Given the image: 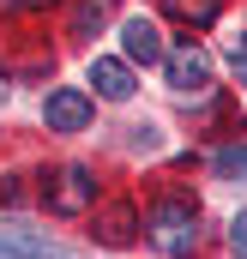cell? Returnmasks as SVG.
<instances>
[{"instance_id":"4","label":"cell","mask_w":247,"mask_h":259,"mask_svg":"<svg viewBox=\"0 0 247 259\" xmlns=\"http://www.w3.org/2000/svg\"><path fill=\"white\" fill-rule=\"evenodd\" d=\"M121 49H127V61L157 66V61H163V30H157L151 18H127V24H121Z\"/></svg>"},{"instance_id":"8","label":"cell","mask_w":247,"mask_h":259,"mask_svg":"<svg viewBox=\"0 0 247 259\" xmlns=\"http://www.w3.org/2000/svg\"><path fill=\"white\" fill-rule=\"evenodd\" d=\"M175 18H187V24H211L217 12H223V0H163Z\"/></svg>"},{"instance_id":"3","label":"cell","mask_w":247,"mask_h":259,"mask_svg":"<svg viewBox=\"0 0 247 259\" xmlns=\"http://www.w3.org/2000/svg\"><path fill=\"white\" fill-rule=\"evenodd\" d=\"M43 121H49V133H85L91 127V97L85 91H49V103H43Z\"/></svg>"},{"instance_id":"11","label":"cell","mask_w":247,"mask_h":259,"mask_svg":"<svg viewBox=\"0 0 247 259\" xmlns=\"http://www.w3.org/2000/svg\"><path fill=\"white\" fill-rule=\"evenodd\" d=\"M229 253H235V259H247V211L229 223Z\"/></svg>"},{"instance_id":"1","label":"cell","mask_w":247,"mask_h":259,"mask_svg":"<svg viewBox=\"0 0 247 259\" xmlns=\"http://www.w3.org/2000/svg\"><path fill=\"white\" fill-rule=\"evenodd\" d=\"M145 223H151V241L175 259H187L193 241H199V205H187V199H157Z\"/></svg>"},{"instance_id":"12","label":"cell","mask_w":247,"mask_h":259,"mask_svg":"<svg viewBox=\"0 0 247 259\" xmlns=\"http://www.w3.org/2000/svg\"><path fill=\"white\" fill-rule=\"evenodd\" d=\"M229 72H235V78H241V84H247V36H241V42H235V49H229Z\"/></svg>"},{"instance_id":"13","label":"cell","mask_w":247,"mask_h":259,"mask_svg":"<svg viewBox=\"0 0 247 259\" xmlns=\"http://www.w3.org/2000/svg\"><path fill=\"white\" fill-rule=\"evenodd\" d=\"M6 6H49V0H6Z\"/></svg>"},{"instance_id":"9","label":"cell","mask_w":247,"mask_h":259,"mask_svg":"<svg viewBox=\"0 0 247 259\" xmlns=\"http://www.w3.org/2000/svg\"><path fill=\"white\" fill-rule=\"evenodd\" d=\"M103 18H109V0H78V12H72V36H91Z\"/></svg>"},{"instance_id":"10","label":"cell","mask_w":247,"mask_h":259,"mask_svg":"<svg viewBox=\"0 0 247 259\" xmlns=\"http://www.w3.org/2000/svg\"><path fill=\"white\" fill-rule=\"evenodd\" d=\"M217 175L247 181V145H223V151H217Z\"/></svg>"},{"instance_id":"6","label":"cell","mask_w":247,"mask_h":259,"mask_svg":"<svg viewBox=\"0 0 247 259\" xmlns=\"http://www.w3.org/2000/svg\"><path fill=\"white\" fill-rule=\"evenodd\" d=\"M91 84H97V97L127 103V97H133V66H127V61H109V55H97V61H91Z\"/></svg>"},{"instance_id":"2","label":"cell","mask_w":247,"mask_h":259,"mask_svg":"<svg viewBox=\"0 0 247 259\" xmlns=\"http://www.w3.org/2000/svg\"><path fill=\"white\" fill-rule=\"evenodd\" d=\"M91 199H97V181H91L85 163H66V169H55V175L43 181V205H49L55 217H85Z\"/></svg>"},{"instance_id":"7","label":"cell","mask_w":247,"mask_h":259,"mask_svg":"<svg viewBox=\"0 0 247 259\" xmlns=\"http://www.w3.org/2000/svg\"><path fill=\"white\" fill-rule=\"evenodd\" d=\"M97 241H103V247H127V241H133V205H127V199H115V205L97 217Z\"/></svg>"},{"instance_id":"5","label":"cell","mask_w":247,"mask_h":259,"mask_svg":"<svg viewBox=\"0 0 247 259\" xmlns=\"http://www.w3.org/2000/svg\"><path fill=\"white\" fill-rule=\"evenodd\" d=\"M163 61H169V84H175V91H205L211 61H205L193 42H181V49H175V55H163Z\"/></svg>"},{"instance_id":"14","label":"cell","mask_w":247,"mask_h":259,"mask_svg":"<svg viewBox=\"0 0 247 259\" xmlns=\"http://www.w3.org/2000/svg\"><path fill=\"white\" fill-rule=\"evenodd\" d=\"M0 91H6V78H0Z\"/></svg>"}]
</instances>
